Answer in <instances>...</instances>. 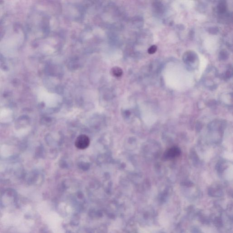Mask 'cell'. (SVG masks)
Wrapping results in <instances>:
<instances>
[{
	"mask_svg": "<svg viewBox=\"0 0 233 233\" xmlns=\"http://www.w3.org/2000/svg\"><path fill=\"white\" fill-rule=\"evenodd\" d=\"M75 144L78 149L80 150H84L89 146V138L88 136L85 134H81L77 137Z\"/></svg>",
	"mask_w": 233,
	"mask_h": 233,
	"instance_id": "1",
	"label": "cell"
},
{
	"mask_svg": "<svg viewBox=\"0 0 233 233\" xmlns=\"http://www.w3.org/2000/svg\"><path fill=\"white\" fill-rule=\"evenodd\" d=\"M180 150L178 147H173L168 150L164 155V158L166 159H173L178 156L180 154Z\"/></svg>",
	"mask_w": 233,
	"mask_h": 233,
	"instance_id": "2",
	"label": "cell"
},
{
	"mask_svg": "<svg viewBox=\"0 0 233 233\" xmlns=\"http://www.w3.org/2000/svg\"><path fill=\"white\" fill-rule=\"evenodd\" d=\"M112 74L116 78H120L122 76L123 71L119 67H114L111 69Z\"/></svg>",
	"mask_w": 233,
	"mask_h": 233,
	"instance_id": "3",
	"label": "cell"
},
{
	"mask_svg": "<svg viewBox=\"0 0 233 233\" xmlns=\"http://www.w3.org/2000/svg\"><path fill=\"white\" fill-rule=\"evenodd\" d=\"M157 47L156 46L153 45L150 47V48L148 49V53L150 54H153L155 53L157 51Z\"/></svg>",
	"mask_w": 233,
	"mask_h": 233,
	"instance_id": "4",
	"label": "cell"
}]
</instances>
